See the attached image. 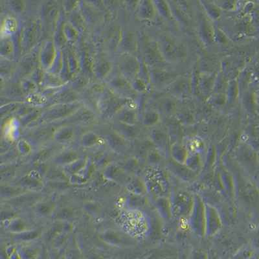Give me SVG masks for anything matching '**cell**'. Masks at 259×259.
Returning <instances> with one entry per match:
<instances>
[{
    "mask_svg": "<svg viewBox=\"0 0 259 259\" xmlns=\"http://www.w3.org/2000/svg\"><path fill=\"white\" fill-rule=\"evenodd\" d=\"M161 55L164 59L172 61L177 59L178 55V46L174 41L169 38H165L161 41Z\"/></svg>",
    "mask_w": 259,
    "mask_h": 259,
    "instance_id": "cell-1",
    "label": "cell"
},
{
    "mask_svg": "<svg viewBox=\"0 0 259 259\" xmlns=\"http://www.w3.org/2000/svg\"><path fill=\"white\" fill-rule=\"evenodd\" d=\"M156 3L158 4V11L161 15L166 18V19H169L172 14H171L170 9L168 8V5L165 2H157Z\"/></svg>",
    "mask_w": 259,
    "mask_h": 259,
    "instance_id": "cell-4",
    "label": "cell"
},
{
    "mask_svg": "<svg viewBox=\"0 0 259 259\" xmlns=\"http://www.w3.org/2000/svg\"><path fill=\"white\" fill-rule=\"evenodd\" d=\"M237 81L231 80L229 82L228 89V100L229 101H233L237 97Z\"/></svg>",
    "mask_w": 259,
    "mask_h": 259,
    "instance_id": "cell-3",
    "label": "cell"
},
{
    "mask_svg": "<svg viewBox=\"0 0 259 259\" xmlns=\"http://www.w3.org/2000/svg\"><path fill=\"white\" fill-rule=\"evenodd\" d=\"M203 7L204 8L205 12L210 18L212 20H217L221 16V9L217 4L212 3V2H203Z\"/></svg>",
    "mask_w": 259,
    "mask_h": 259,
    "instance_id": "cell-2",
    "label": "cell"
}]
</instances>
